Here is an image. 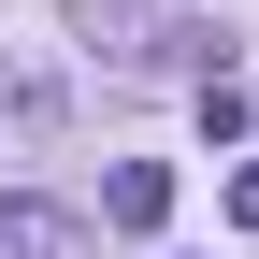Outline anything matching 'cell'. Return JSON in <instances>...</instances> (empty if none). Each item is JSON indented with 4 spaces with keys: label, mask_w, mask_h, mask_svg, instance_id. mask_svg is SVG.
<instances>
[{
    "label": "cell",
    "mask_w": 259,
    "mask_h": 259,
    "mask_svg": "<svg viewBox=\"0 0 259 259\" xmlns=\"http://www.w3.org/2000/svg\"><path fill=\"white\" fill-rule=\"evenodd\" d=\"M101 216L115 231H158V216H173V173H158V158H115L101 173Z\"/></svg>",
    "instance_id": "obj_1"
},
{
    "label": "cell",
    "mask_w": 259,
    "mask_h": 259,
    "mask_svg": "<svg viewBox=\"0 0 259 259\" xmlns=\"http://www.w3.org/2000/svg\"><path fill=\"white\" fill-rule=\"evenodd\" d=\"M0 259H87V231L58 202H0Z\"/></svg>",
    "instance_id": "obj_2"
},
{
    "label": "cell",
    "mask_w": 259,
    "mask_h": 259,
    "mask_svg": "<svg viewBox=\"0 0 259 259\" xmlns=\"http://www.w3.org/2000/svg\"><path fill=\"white\" fill-rule=\"evenodd\" d=\"M231 216H245V231H259V173H231Z\"/></svg>",
    "instance_id": "obj_3"
}]
</instances>
